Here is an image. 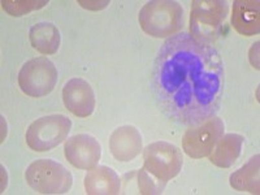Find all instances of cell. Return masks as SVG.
I'll return each mask as SVG.
<instances>
[{"instance_id": "30bf717a", "label": "cell", "mask_w": 260, "mask_h": 195, "mask_svg": "<svg viewBox=\"0 0 260 195\" xmlns=\"http://www.w3.org/2000/svg\"><path fill=\"white\" fill-rule=\"evenodd\" d=\"M62 102L65 108L77 117H89L95 110V94L87 81L72 78L62 89Z\"/></svg>"}, {"instance_id": "6da1fadb", "label": "cell", "mask_w": 260, "mask_h": 195, "mask_svg": "<svg viewBox=\"0 0 260 195\" xmlns=\"http://www.w3.org/2000/svg\"><path fill=\"white\" fill-rule=\"evenodd\" d=\"M224 85V62L212 45L189 32H178L162 43L152 68V90L173 121L197 126L215 117Z\"/></svg>"}, {"instance_id": "5b68a950", "label": "cell", "mask_w": 260, "mask_h": 195, "mask_svg": "<svg viewBox=\"0 0 260 195\" xmlns=\"http://www.w3.org/2000/svg\"><path fill=\"white\" fill-rule=\"evenodd\" d=\"M25 180L34 191L48 195L67 194L73 185L71 172L51 159L32 161L25 172Z\"/></svg>"}, {"instance_id": "e0dca14e", "label": "cell", "mask_w": 260, "mask_h": 195, "mask_svg": "<svg viewBox=\"0 0 260 195\" xmlns=\"http://www.w3.org/2000/svg\"><path fill=\"white\" fill-rule=\"evenodd\" d=\"M46 4H48V2H46V0H41V2H37V0H31V2H9V0H3L2 2V7H3L4 11L11 16H15V17L27 15L31 11L43 8Z\"/></svg>"}, {"instance_id": "9a60e30c", "label": "cell", "mask_w": 260, "mask_h": 195, "mask_svg": "<svg viewBox=\"0 0 260 195\" xmlns=\"http://www.w3.org/2000/svg\"><path fill=\"white\" fill-rule=\"evenodd\" d=\"M30 43L43 55L56 53L61 43V36L56 26L51 22H39L32 25L29 31Z\"/></svg>"}, {"instance_id": "52a82bcc", "label": "cell", "mask_w": 260, "mask_h": 195, "mask_svg": "<svg viewBox=\"0 0 260 195\" xmlns=\"http://www.w3.org/2000/svg\"><path fill=\"white\" fill-rule=\"evenodd\" d=\"M57 83V69L45 56L34 57L25 62L18 73V86L22 92L31 98L50 94Z\"/></svg>"}, {"instance_id": "9c48e42d", "label": "cell", "mask_w": 260, "mask_h": 195, "mask_svg": "<svg viewBox=\"0 0 260 195\" xmlns=\"http://www.w3.org/2000/svg\"><path fill=\"white\" fill-rule=\"evenodd\" d=\"M65 159L77 169L90 171L98 166L102 156V147L89 134H76L67 139L64 145Z\"/></svg>"}, {"instance_id": "4fadbf2b", "label": "cell", "mask_w": 260, "mask_h": 195, "mask_svg": "<svg viewBox=\"0 0 260 195\" xmlns=\"http://www.w3.org/2000/svg\"><path fill=\"white\" fill-rule=\"evenodd\" d=\"M85 190L89 195H115L120 194L121 181L110 167L99 166L90 169L85 176Z\"/></svg>"}, {"instance_id": "7a4b0ae2", "label": "cell", "mask_w": 260, "mask_h": 195, "mask_svg": "<svg viewBox=\"0 0 260 195\" xmlns=\"http://www.w3.org/2000/svg\"><path fill=\"white\" fill-rule=\"evenodd\" d=\"M182 152L168 142H154L143 150V167L138 172L141 194H161L167 183L182 169Z\"/></svg>"}, {"instance_id": "ba28073f", "label": "cell", "mask_w": 260, "mask_h": 195, "mask_svg": "<svg viewBox=\"0 0 260 195\" xmlns=\"http://www.w3.org/2000/svg\"><path fill=\"white\" fill-rule=\"evenodd\" d=\"M224 121L216 116L203 124L190 126L182 137V148L185 154L192 159L210 156L217 141L224 136Z\"/></svg>"}, {"instance_id": "5bb4252c", "label": "cell", "mask_w": 260, "mask_h": 195, "mask_svg": "<svg viewBox=\"0 0 260 195\" xmlns=\"http://www.w3.org/2000/svg\"><path fill=\"white\" fill-rule=\"evenodd\" d=\"M245 138L240 134H224L210 154V161L219 168H231L238 160Z\"/></svg>"}, {"instance_id": "2e32d148", "label": "cell", "mask_w": 260, "mask_h": 195, "mask_svg": "<svg viewBox=\"0 0 260 195\" xmlns=\"http://www.w3.org/2000/svg\"><path fill=\"white\" fill-rule=\"evenodd\" d=\"M259 155H255L246 162L242 168L232 173L229 182H231V186L233 189L238 190V191H248L251 194H259Z\"/></svg>"}, {"instance_id": "3957f363", "label": "cell", "mask_w": 260, "mask_h": 195, "mask_svg": "<svg viewBox=\"0 0 260 195\" xmlns=\"http://www.w3.org/2000/svg\"><path fill=\"white\" fill-rule=\"evenodd\" d=\"M183 20L182 6L172 0L148 2L138 16L143 31L154 38H171L178 34L183 27Z\"/></svg>"}, {"instance_id": "8fae6325", "label": "cell", "mask_w": 260, "mask_h": 195, "mask_svg": "<svg viewBox=\"0 0 260 195\" xmlns=\"http://www.w3.org/2000/svg\"><path fill=\"white\" fill-rule=\"evenodd\" d=\"M110 150L116 160L129 162L136 159L143 150L142 136L132 125H122L113 130L110 137Z\"/></svg>"}, {"instance_id": "277c9868", "label": "cell", "mask_w": 260, "mask_h": 195, "mask_svg": "<svg viewBox=\"0 0 260 195\" xmlns=\"http://www.w3.org/2000/svg\"><path fill=\"white\" fill-rule=\"evenodd\" d=\"M228 13L229 6L224 0H194L190 12V36L212 45L221 36Z\"/></svg>"}, {"instance_id": "8992f818", "label": "cell", "mask_w": 260, "mask_h": 195, "mask_svg": "<svg viewBox=\"0 0 260 195\" xmlns=\"http://www.w3.org/2000/svg\"><path fill=\"white\" fill-rule=\"evenodd\" d=\"M72 129L71 118L64 115H48L37 118L27 127L26 145L37 152H46L57 147L68 138Z\"/></svg>"}, {"instance_id": "7c38bea8", "label": "cell", "mask_w": 260, "mask_h": 195, "mask_svg": "<svg viewBox=\"0 0 260 195\" xmlns=\"http://www.w3.org/2000/svg\"><path fill=\"white\" fill-rule=\"evenodd\" d=\"M257 0H236L232 13V26L241 36L252 37L259 34L260 16Z\"/></svg>"}]
</instances>
